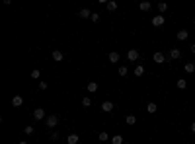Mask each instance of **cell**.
I'll return each instance as SVG.
<instances>
[{
    "label": "cell",
    "instance_id": "16",
    "mask_svg": "<svg viewBox=\"0 0 195 144\" xmlns=\"http://www.w3.org/2000/svg\"><path fill=\"white\" fill-rule=\"evenodd\" d=\"M184 68H185V72H187V74H191V72H195V63H185Z\"/></svg>",
    "mask_w": 195,
    "mask_h": 144
},
{
    "label": "cell",
    "instance_id": "24",
    "mask_svg": "<svg viewBox=\"0 0 195 144\" xmlns=\"http://www.w3.org/2000/svg\"><path fill=\"white\" fill-rule=\"evenodd\" d=\"M158 10H160V16H162L164 12L168 10V4H166V2H160V4H158Z\"/></svg>",
    "mask_w": 195,
    "mask_h": 144
},
{
    "label": "cell",
    "instance_id": "15",
    "mask_svg": "<svg viewBox=\"0 0 195 144\" xmlns=\"http://www.w3.org/2000/svg\"><path fill=\"white\" fill-rule=\"evenodd\" d=\"M176 86H178L180 90H185V88H187V80H185V78H180V80L176 82Z\"/></svg>",
    "mask_w": 195,
    "mask_h": 144
},
{
    "label": "cell",
    "instance_id": "31",
    "mask_svg": "<svg viewBox=\"0 0 195 144\" xmlns=\"http://www.w3.org/2000/svg\"><path fill=\"white\" fill-rule=\"evenodd\" d=\"M51 140H59V133H51Z\"/></svg>",
    "mask_w": 195,
    "mask_h": 144
},
{
    "label": "cell",
    "instance_id": "7",
    "mask_svg": "<svg viewBox=\"0 0 195 144\" xmlns=\"http://www.w3.org/2000/svg\"><path fill=\"white\" fill-rule=\"evenodd\" d=\"M180 57H181V51H180V49H176V47L170 49V59H172V60H178Z\"/></svg>",
    "mask_w": 195,
    "mask_h": 144
},
{
    "label": "cell",
    "instance_id": "17",
    "mask_svg": "<svg viewBox=\"0 0 195 144\" xmlns=\"http://www.w3.org/2000/svg\"><path fill=\"white\" fill-rule=\"evenodd\" d=\"M105 8H107V10H109V12H115V10H117V2H113V0H109V2L105 4Z\"/></svg>",
    "mask_w": 195,
    "mask_h": 144
},
{
    "label": "cell",
    "instance_id": "27",
    "mask_svg": "<svg viewBox=\"0 0 195 144\" xmlns=\"http://www.w3.org/2000/svg\"><path fill=\"white\" fill-rule=\"evenodd\" d=\"M47 88H49V84H47L45 80H43V82H39V90H41V92H45Z\"/></svg>",
    "mask_w": 195,
    "mask_h": 144
},
{
    "label": "cell",
    "instance_id": "11",
    "mask_svg": "<svg viewBox=\"0 0 195 144\" xmlns=\"http://www.w3.org/2000/svg\"><path fill=\"white\" fill-rule=\"evenodd\" d=\"M78 142H80V136H78V134H68L66 144H78Z\"/></svg>",
    "mask_w": 195,
    "mask_h": 144
},
{
    "label": "cell",
    "instance_id": "1",
    "mask_svg": "<svg viewBox=\"0 0 195 144\" xmlns=\"http://www.w3.org/2000/svg\"><path fill=\"white\" fill-rule=\"evenodd\" d=\"M57 125H59V115H49V117L45 119V127H47V129H55Z\"/></svg>",
    "mask_w": 195,
    "mask_h": 144
},
{
    "label": "cell",
    "instance_id": "34",
    "mask_svg": "<svg viewBox=\"0 0 195 144\" xmlns=\"http://www.w3.org/2000/svg\"><path fill=\"white\" fill-rule=\"evenodd\" d=\"M20 144H30V142H27V140H22V142H20Z\"/></svg>",
    "mask_w": 195,
    "mask_h": 144
},
{
    "label": "cell",
    "instance_id": "4",
    "mask_svg": "<svg viewBox=\"0 0 195 144\" xmlns=\"http://www.w3.org/2000/svg\"><path fill=\"white\" fill-rule=\"evenodd\" d=\"M127 59H129L131 63H135V60L139 59V51H137V49H129V51H127Z\"/></svg>",
    "mask_w": 195,
    "mask_h": 144
},
{
    "label": "cell",
    "instance_id": "20",
    "mask_svg": "<svg viewBox=\"0 0 195 144\" xmlns=\"http://www.w3.org/2000/svg\"><path fill=\"white\" fill-rule=\"evenodd\" d=\"M111 144H123V136H121V134H115V136H111Z\"/></svg>",
    "mask_w": 195,
    "mask_h": 144
},
{
    "label": "cell",
    "instance_id": "29",
    "mask_svg": "<svg viewBox=\"0 0 195 144\" xmlns=\"http://www.w3.org/2000/svg\"><path fill=\"white\" fill-rule=\"evenodd\" d=\"M39 76H41V72L37 70V68H35V70H31V78H33V80H37Z\"/></svg>",
    "mask_w": 195,
    "mask_h": 144
},
{
    "label": "cell",
    "instance_id": "13",
    "mask_svg": "<svg viewBox=\"0 0 195 144\" xmlns=\"http://www.w3.org/2000/svg\"><path fill=\"white\" fill-rule=\"evenodd\" d=\"M102 109L105 111V113H111V111H113V103H111V101H103V103H102Z\"/></svg>",
    "mask_w": 195,
    "mask_h": 144
},
{
    "label": "cell",
    "instance_id": "33",
    "mask_svg": "<svg viewBox=\"0 0 195 144\" xmlns=\"http://www.w3.org/2000/svg\"><path fill=\"white\" fill-rule=\"evenodd\" d=\"M191 133H195V123H191Z\"/></svg>",
    "mask_w": 195,
    "mask_h": 144
},
{
    "label": "cell",
    "instance_id": "25",
    "mask_svg": "<svg viewBox=\"0 0 195 144\" xmlns=\"http://www.w3.org/2000/svg\"><path fill=\"white\" fill-rule=\"evenodd\" d=\"M82 105H84V107H90V105H92V100H90V97H82Z\"/></svg>",
    "mask_w": 195,
    "mask_h": 144
},
{
    "label": "cell",
    "instance_id": "21",
    "mask_svg": "<svg viewBox=\"0 0 195 144\" xmlns=\"http://www.w3.org/2000/svg\"><path fill=\"white\" fill-rule=\"evenodd\" d=\"M98 138H99L102 142H107V140H111V136H109L107 133H99V134H98Z\"/></svg>",
    "mask_w": 195,
    "mask_h": 144
},
{
    "label": "cell",
    "instance_id": "14",
    "mask_svg": "<svg viewBox=\"0 0 195 144\" xmlns=\"http://www.w3.org/2000/svg\"><path fill=\"white\" fill-rule=\"evenodd\" d=\"M146 111H148V113H150V115H154L156 111H158V105H156L154 101H150V103L146 105Z\"/></svg>",
    "mask_w": 195,
    "mask_h": 144
},
{
    "label": "cell",
    "instance_id": "32",
    "mask_svg": "<svg viewBox=\"0 0 195 144\" xmlns=\"http://www.w3.org/2000/svg\"><path fill=\"white\" fill-rule=\"evenodd\" d=\"M189 51H191V53H193V55H195V43L191 45V47H189Z\"/></svg>",
    "mask_w": 195,
    "mask_h": 144
},
{
    "label": "cell",
    "instance_id": "3",
    "mask_svg": "<svg viewBox=\"0 0 195 144\" xmlns=\"http://www.w3.org/2000/svg\"><path fill=\"white\" fill-rule=\"evenodd\" d=\"M152 60H154V63L156 64H164L166 63V55H164V53H154V57H152Z\"/></svg>",
    "mask_w": 195,
    "mask_h": 144
},
{
    "label": "cell",
    "instance_id": "23",
    "mask_svg": "<svg viewBox=\"0 0 195 144\" xmlns=\"http://www.w3.org/2000/svg\"><path fill=\"white\" fill-rule=\"evenodd\" d=\"M125 121H127V125H135V123H137V117H135V115H127Z\"/></svg>",
    "mask_w": 195,
    "mask_h": 144
},
{
    "label": "cell",
    "instance_id": "26",
    "mask_svg": "<svg viewBox=\"0 0 195 144\" xmlns=\"http://www.w3.org/2000/svg\"><path fill=\"white\" fill-rule=\"evenodd\" d=\"M24 133H26V134H33V133H35V129H33L31 125H27L26 129H24Z\"/></svg>",
    "mask_w": 195,
    "mask_h": 144
},
{
    "label": "cell",
    "instance_id": "12",
    "mask_svg": "<svg viewBox=\"0 0 195 144\" xmlns=\"http://www.w3.org/2000/svg\"><path fill=\"white\" fill-rule=\"evenodd\" d=\"M86 90H88L90 93H96V92H98V82H88V86H86Z\"/></svg>",
    "mask_w": 195,
    "mask_h": 144
},
{
    "label": "cell",
    "instance_id": "2",
    "mask_svg": "<svg viewBox=\"0 0 195 144\" xmlns=\"http://www.w3.org/2000/svg\"><path fill=\"white\" fill-rule=\"evenodd\" d=\"M33 119H35V121H43V119H47V113H45V109H43V107L33 109Z\"/></svg>",
    "mask_w": 195,
    "mask_h": 144
},
{
    "label": "cell",
    "instance_id": "19",
    "mask_svg": "<svg viewBox=\"0 0 195 144\" xmlns=\"http://www.w3.org/2000/svg\"><path fill=\"white\" fill-rule=\"evenodd\" d=\"M139 8H140L143 12H148V10L152 8V4H150V2H140V4H139Z\"/></svg>",
    "mask_w": 195,
    "mask_h": 144
},
{
    "label": "cell",
    "instance_id": "28",
    "mask_svg": "<svg viewBox=\"0 0 195 144\" xmlns=\"http://www.w3.org/2000/svg\"><path fill=\"white\" fill-rule=\"evenodd\" d=\"M127 66H119V76H127Z\"/></svg>",
    "mask_w": 195,
    "mask_h": 144
},
{
    "label": "cell",
    "instance_id": "6",
    "mask_svg": "<svg viewBox=\"0 0 195 144\" xmlns=\"http://www.w3.org/2000/svg\"><path fill=\"white\" fill-rule=\"evenodd\" d=\"M92 14H94V12H90L88 8H82V10L78 12V16H80L82 20H88V18H92Z\"/></svg>",
    "mask_w": 195,
    "mask_h": 144
},
{
    "label": "cell",
    "instance_id": "9",
    "mask_svg": "<svg viewBox=\"0 0 195 144\" xmlns=\"http://www.w3.org/2000/svg\"><path fill=\"white\" fill-rule=\"evenodd\" d=\"M164 16H154V18H152V26H154V27H160V26H162V23H164Z\"/></svg>",
    "mask_w": 195,
    "mask_h": 144
},
{
    "label": "cell",
    "instance_id": "5",
    "mask_svg": "<svg viewBox=\"0 0 195 144\" xmlns=\"http://www.w3.org/2000/svg\"><path fill=\"white\" fill-rule=\"evenodd\" d=\"M24 105V97L22 96H14L12 97V107H22Z\"/></svg>",
    "mask_w": 195,
    "mask_h": 144
},
{
    "label": "cell",
    "instance_id": "22",
    "mask_svg": "<svg viewBox=\"0 0 195 144\" xmlns=\"http://www.w3.org/2000/svg\"><path fill=\"white\" fill-rule=\"evenodd\" d=\"M143 74H144V68L140 66V64H137V66H135V76L139 78V76H143Z\"/></svg>",
    "mask_w": 195,
    "mask_h": 144
},
{
    "label": "cell",
    "instance_id": "30",
    "mask_svg": "<svg viewBox=\"0 0 195 144\" xmlns=\"http://www.w3.org/2000/svg\"><path fill=\"white\" fill-rule=\"evenodd\" d=\"M90 20H92V22H98V20H99V14H98V12H94V14H92V18H90Z\"/></svg>",
    "mask_w": 195,
    "mask_h": 144
},
{
    "label": "cell",
    "instance_id": "10",
    "mask_svg": "<svg viewBox=\"0 0 195 144\" xmlns=\"http://www.w3.org/2000/svg\"><path fill=\"white\" fill-rule=\"evenodd\" d=\"M176 37H178V41H185V39L189 37V31H185V29H180V31L176 33Z\"/></svg>",
    "mask_w": 195,
    "mask_h": 144
},
{
    "label": "cell",
    "instance_id": "18",
    "mask_svg": "<svg viewBox=\"0 0 195 144\" xmlns=\"http://www.w3.org/2000/svg\"><path fill=\"white\" fill-rule=\"evenodd\" d=\"M53 59H55L57 63H61V60L64 59V55H63V53H61V51H53Z\"/></svg>",
    "mask_w": 195,
    "mask_h": 144
},
{
    "label": "cell",
    "instance_id": "8",
    "mask_svg": "<svg viewBox=\"0 0 195 144\" xmlns=\"http://www.w3.org/2000/svg\"><path fill=\"white\" fill-rule=\"evenodd\" d=\"M107 59H109V63H119V60H121V55H119L117 51H111Z\"/></svg>",
    "mask_w": 195,
    "mask_h": 144
}]
</instances>
